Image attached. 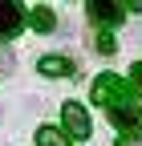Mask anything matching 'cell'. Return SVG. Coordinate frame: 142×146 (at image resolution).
<instances>
[{
  "mask_svg": "<svg viewBox=\"0 0 142 146\" xmlns=\"http://www.w3.org/2000/svg\"><path fill=\"white\" fill-rule=\"evenodd\" d=\"M118 98H126V81H122L118 73H102L94 81V102L98 106H114Z\"/></svg>",
  "mask_w": 142,
  "mask_h": 146,
  "instance_id": "cell-4",
  "label": "cell"
},
{
  "mask_svg": "<svg viewBox=\"0 0 142 146\" xmlns=\"http://www.w3.org/2000/svg\"><path fill=\"white\" fill-rule=\"evenodd\" d=\"M98 53H114V36H110V33L98 36Z\"/></svg>",
  "mask_w": 142,
  "mask_h": 146,
  "instance_id": "cell-9",
  "label": "cell"
},
{
  "mask_svg": "<svg viewBox=\"0 0 142 146\" xmlns=\"http://www.w3.org/2000/svg\"><path fill=\"white\" fill-rule=\"evenodd\" d=\"M118 146H142V138H122Z\"/></svg>",
  "mask_w": 142,
  "mask_h": 146,
  "instance_id": "cell-12",
  "label": "cell"
},
{
  "mask_svg": "<svg viewBox=\"0 0 142 146\" xmlns=\"http://www.w3.org/2000/svg\"><path fill=\"white\" fill-rule=\"evenodd\" d=\"M85 12H90V21L102 25V29L122 25V4L118 0H85Z\"/></svg>",
  "mask_w": 142,
  "mask_h": 146,
  "instance_id": "cell-3",
  "label": "cell"
},
{
  "mask_svg": "<svg viewBox=\"0 0 142 146\" xmlns=\"http://www.w3.org/2000/svg\"><path fill=\"white\" fill-rule=\"evenodd\" d=\"M37 146H69V142H65V134L53 130V126H41L37 130Z\"/></svg>",
  "mask_w": 142,
  "mask_h": 146,
  "instance_id": "cell-8",
  "label": "cell"
},
{
  "mask_svg": "<svg viewBox=\"0 0 142 146\" xmlns=\"http://www.w3.org/2000/svg\"><path fill=\"white\" fill-rule=\"evenodd\" d=\"M61 118H65V130L73 138H90L94 134V122H90V114H85L81 102H65L61 106Z\"/></svg>",
  "mask_w": 142,
  "mask_h": 146,
  "instance_id": "cell-2",
  "label": "cell"
},
{
  "mask_svg": "<svg viewBox=\"0 0 142 146\" xmlns=\"http://www.w3.org/2000/svg\"><path fill=\"white\" fill-rule=\"evenodd\" d=\"M130 77H134V85H138V89H142V61H138V65H134V69H130Z\"/></svg>",
  "mask_w": 142,
  "mask_h": 146,
  "instance_id": "cell-10",
  "label": "cell"
},
{
  "mask_svg": "<svg viewBox=\"0 0 142 146\" xmlns=\"http://www.w3.org/2000/svg\"><path fill=\"white\" fill-rule=\"evenodd\" d=\"M106 110H110L114 130H138V126H142V106H134L130 98H118L114 106H106Z\"/></svg>",
  "mask_w": 142,
  "mask_h": 146,
  "instance_id": "cell-1",
  "label": "cell"
},
{
  "mask_svg": "<svg viewBox=\"0 0 142 146\" xmlns=\"http://www.w3.org/2000/svg\"><path fill=\"white\" fill-rule=\"evenodd\" d=\"M25 29V8H21V0H0V36H16Z\"/></svg>",
  "mask_w": 142,
  "mask_h": 146,
  "instance_id": "cell-5",
  "label": "cell"
},
{
  "mask_svg": "<svg viewBox=\"0 0 142 146\" xmlns=\"http://www.w3.org/2000/svg\"><path fill=\"white\" fill-rule=\"evenodd\" d=\"M122 8H130V12H142V0H122Z\"/></svg>",
  "mask_w": 142,
  "mask_h": 146,
  "instance_id": "cell-11",
  "label": "cell"
},
{
  "mask_svg": "<svg viewBox=\"0 0 142 146\" xmlns=\"http://www.w3.org/2000/svg\"><path fill=\"white\" fill-rule=\"evenodd\" d=\"M45 77H69L73 73V61H65V57H41V65H37Z\"/></svg>",
  "mask_w": 142,
  "mask_h": 146,
  "instance_id": "cell-6",
  "label": "cell"
},
{
  "mask_svg": "<svg viewBox=\"0 0 142 146\" xmlns=\"http://www.w3.org/2000/svg\"><path fill=\"white\" fill-rule=\"evenodd\" d=\"M29 21H33V29H37V33H53L57 16H53V8H37V12L29 16Z\"/></svg>",
  "mask_w": 142,
  "mask_h": 146,
  "instance_id": "cell-7",
  "label": "cell"
}]
</instances>
